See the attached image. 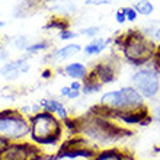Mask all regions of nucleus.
<instances>
[{
    "mask_svg": "<svg viewBox=\"0 0 160 160\" xmlns=\"http://www.w3.org/2000/svg\"><path fill=\"white\" fill-rule=\"evenodd\" d=\"M77 37H79L77 32H74V31H72V29H66V31L58 32V38L61 39V41H72V39L77 38Z\"/></svg>",
    "mask_w": 160,
    "mask_h": 160,
    "instance_id": "obj_24",
    "label": "nucleus"
},
{
    "mask_svg": "<svg viewBox=\"0 0 160 160\" xmlns=\"http://www.w3.org/2000/svg\"><path fill=\"white\" fill-rule=\"evenodd\" d=\"M112 44V38H103V37H98V38L90 39V42H88L83 47V52L88 57H95V55L102 54L108 47Z\"/></svg>",
    "mask_w": 160,
    "mask_h": 160,
    "instance_id": "obj_14",
    "label": "nucleus"
},
{
    "mask_svg": "<svg viewBox=\"0 0 160 160\" xmlns=\"http://www.w3.org/2000/svg\"><path fill=\"white\" fill-rule=\"evenodd\" d=\"M8 144H9V141H8V140H4L3 137H0V150H3V148L6 147Z\"/></svg>",
    "mask_w": 160,
    "mask_h": 160,
    "instance_id": "obj_33",
    "label": "nucleus"
},
{
    "mask_svg": "<svg viewBox=\"0 0 160 160\" xmlns=\"http://www.w3.org/2000/svg\"><path fill=\"white\" fill-rule=\"evenodd\" d=\"M45 29H57L58 32L66 29H70V22L66 19V18H51L50 22L45 25Z\"/></svg>",
    "mask_w": 160,
    "mask_h": 160,
    "instance_id": "obj_17",
    "label": "nucleus"
},
{
    "mask_svg": "<svg viewBox=\"0 0 160 160\" xmlns=\"http://www.w3.org/2000/svg\"><path fill=\"white\" fill-rule=\"evenodd\" d=\"M124 9H125V16L128 22H134L138 18V13L135 12V9L132 6H128V8H124Z\"/></svg>",
    "mask_w": 160,
    "mask_h": 160,
    "instance_id": "obj_25",
    "label": "nucleus"
},
{
    "mask_svg": "<svg viewBox=\"0 0 160 160\" xmlns=\"http://www.w3.org/2000/svg\"><path fill=\"white\" fill-rule=\"evenodd\" d=\"M101 34V28L99 26H88V28H83L77 32V35H82V37H88V38L93 39V38H98Z\"/></svg>",
    "mask_w": 160,
    "mask_h": 160,
    "instance_id": "obj_21",
    "label": "nucleus"
},
{
    "mask_svg": "<svg viewBox=\"0 0 160 160\" xmlns=\"http://www.w3.org/2000/svg\"><path fill=\"white\" fill-rule=\"evenodd\" d=\"M131 86L144 98L154 99L160 92V63L152 58L150 63L135 70L131 76Z\"/></svg>",
    "mask_w": 160,
    "mask_h": 160,
    "instance_id": "obj_5",
    "label": "nucleus"
},
{
    "mask_svg": "<svg viewBox=\"0 0 160 160\" xmlns=\"http://www.w3.org/2000/svg\"><path fill=\"white\" fill-rule=\"evenodd\" d=\"M114 0H86L84 2V4H88V6H101V4H109L112 3Z\"/></svg>",
    "mask_w": 160,
    "mask_h": 160,
    "instance_id": "obj_27",
    "label": "nucleus"
},
{
    "mask_svg": "<svg viewBox=\"0 0 160 160\" xmlns=\"http://www.w3.org/2000/svg\"><path fill=\"white\" fill-rule=\"evenodd\" d=\"M29 141L38 146L45 156L50 147L58 152L64 138L63 121L50 112L41 111L29 118Z\"/></svg>",
    "mask_w": 160,
    "mask_h": 160,
    "instance_id": "obj_2",
    "label": "nucleus"
},
{
    "mask_svg": "<svg viewBox=\"0 0 160 160\" xmlns=\"http://www.w3.org/2000/svg\"><path fill=\"white\" fill-rule=\"evenodd\" d=\"M82 93L83 95H95V93L101 92L102 90V84L98 82L95 77L90 76V73H89V76L82 82Z\"/></svg>",
    "mask_w": 160,
    "mask_h": 160,
    "instance_id": "obj_16",
    "label": "nucleus"
},
{
    "mask_svg": "<svg viewBox=\"0 0 160 160\" xmlns=\"http://www.w3.org/2000/svg\"><path fill=\"white\" fill-rule=\"evenodd\" d=\"M121 160H137V159H135V157L132 156V154H130L128 152H124V153H122Z\"/></svg>",
    "mask_w": 160,
    "mask_h": 160,
    "instance_id": "obj_31",
    "label": "nucleus"
},
{
    "mask_svg": "<svg viewBox=\"0 0 160 160\" xmlns=\"http://www.w3.org/2000/svg\"><path fill=\"white\" fill-rule=\"evenodd\" d=\"M58 72L63 73L66 77H70L72 80H80V82H83V80L89 76L90 68L84 63H82V61H72V63L66 64L63 68H60Z\"/></svg>",
    "mask_w": 160,
    "mask_h": 160,
    "instance_id": "obj_13",
    "label": "nucleus"
},
{
    "mask_svg": "<svg viewBox=\"0 0 160 160\" xmlns=\"http://www.w3.org/2000/svg\"><path fill=\"white\" fill-rule=\"evenodd\" d=\"M132 8L135 9V12L138 13V15H143V16L152 15L153 10H154V6H153V3L150 0H138Z\"/></svg>",
    "mask_w": 160,
    "mask_h": 160,
    "instance_id": "obj_18",
    "label": "nucleus"
},
{
    "mask_svg": "<svg viewBox=\"0 0 160 160\" xmlns=\"http://www.w3.org/2000/svg\"><path fill=\"white\" fill-rule=\"evenodd\" d=\"M115 21L118 22L119 25H122V23H125V22H127V16H125V9H124V8L118 9V10L115 12Z\"/></svg>",
    "mask_w": 160,
    "mask_h": 160,
    "instance_id": "obj_26",
    "label": "nucleus"
},
{
    "mask_svg": "<svg viewBox=\"0 0 160 160\" xmlns=\"http://www.w3.org/2000/svg\"><path fill=\"white\" fill-rule=\"evenodd\" d=\"M28 72H29V64H28L26 57L12 60V61L6 63L3 67L0 68V74L6 80H16L21 74L28 73Z\"/></svg>",
    "mask_w": 160,
    "mask_h": 160,
    "instance_id": "obj_10",
    "label": "nucleus"
},
{
    "mask_svg": "<svg viewBox=\"0 0 160 160\" xmlns=\"http://www.w3.org/2000/svg\"><path fill=\"white\" fill-rule=\"evenodd\" d=\"M124 150L118 147H108L98 150L92 160H121Z\"/></svg>",
    "mask_w": 160,
    "mask_h": 160,
    "instance_id": "obj_15",
    "label": "nucleus"
},
{
    "mask_svg": "<svg viewBox=\"0 0 160 160\" xmlns=\"http://www.w3.org/2000/svg\"><path fill=\"white\" fill-rule=\"evenodd\" d=\"M153 58L160 63V44H157L156 45V51H154V57H153Z\"/></svg>",
    "mask_w": 160,
    "mask_h": 160,
    "instance_id": "obj_32",
    "label": "nucleus"
},
{
    "mask_svg": "<svg viewBox=\"0 0 160 160\" xmlns=\"http://www.w3.org/2000/svg\"><path fill=\"white\" fill-rule=\"evenodd\" d=\"M12 45L19 51H26L28 45H29V42H28L26 37H23V35H16V37H13L12 38Z\"/></svg>",
    "mask_w": 160,
    "mask_h": 160,
    "instance_id": "obj_22",
    "label": "nucleus"
},
{
    "mask_svg": "<svg viewBox=\"0 0 160 160\" xmlns=\"http://www.w3.org/2000/svg\"><path fill=\"white\" fill-rule=\"evenodd\" d=\"M112 44L118 45L122 57L127 63L135 67H143L154 57L156 44L143 35L141 31L130 29L125 34H121L117 38H112Z\"/></svg>",
    "mask_w": 160,
    "mask_h": 160,
    "instance_id": "obj_3",
    "label": "nucleus"
},
{
    "mask_svg": "<svg viewBox=\"0 0 160 160\" xmlns=\"http://www.w3.org/2000/svg\"><path fill=\"white\" fill-rule=\"evenodd\" d=\"M108 118L115 121L119 125H148L153 121L150 109L147 105L137 108V109H128L122 112H111L108 114Z\"/></svg>",
    "mask_w": 160,
    "mask_h": 160,
    "instance_id": "obj_8",
    "label": "nucleus"
},
{
    "mask_svg": "<svg viewBox=\"0 0 160 160\" xmlns=\"http://www.w3.org/2000/svg\"><path fill=\"white\" fill-rule=\"evenodd\" d=\"M0 160H45V154L38 146L26 140L9 143L0 150Z\"/></svg>",
    "mask_w": 160,
    "mask_h": 160,
    "instance_id": "obj_7",
    "label": "nucleus"
},
{
    "mask_svg": "<svg viewBox=\"0 0 160 160\" xmlns=\"http://www.w3.org/2000/svg\"><path fill=\"white\" fill-rule=\"evenodd\" d=\"M60 95H61L63 98H66V99H70V101H73V99H77V98L80 96V92L73 90L70 86H63V88L60 89Z\"/></svg>",
    "mask_w": 160,
    "mask_h": 160,
    "instance_id": "obj_23",
    "label": "nucleus"
},
{
    "mask_svg": "<svg viewBox=\"0 0 160 160\" xmlns=\"http://www.w3.org/2000/svg\"><path fill=\"white\" fill-rule=\"evenodd\" d=\"M68 86H70L73 90H76V92L82 93V86H83V84H82V82H80V80H72V83L68 84Z\"/></svg>",
    "mask_w": 160,
    "mask_h": 160,
    "instance_id": "obj_29",
    "label": "nucleus"
},
{
    "mask_svg": "<svg viewBox=\"0 0 160 160\" xmlns=\"http://www.w3.org/2000/svg\"><path fill=\"white\" fill-rule=\"evenodd\" d=\"M152 118L154 119V121H157V122H160V103H157L154 108L152 109Z\"/></svg>",
    "mask_w": 160,
    "mask_h": 160,
    "instance_id": "obj_28",
    "label": "nucleus"
},
{
    "mask_svg": "<svg viewBox=\"0 0 160 160\" xmlns=\"http://www.w3.org/2000/svg\"><path fill=\"white\" fill-rule=\"evenodd\" d=\"M54 10L58 13H63V15H72L77 10L76 4L72 3V2H67V0H60L58 3L54 6Z\"/></svg>",
    "mask_w": 160,
    "mask_h": 160,
    "instance_id": "obj_19",
    "label": "nucleus"
},
{
    "mask_svg": "<svg viewBox=\"0 0 160 160\" xmlns=\"http://www.w3.org/2000/svg\"><path fill=\"white\" fill-rule=\"evenodd\" d=\"M51 47V44L48 41H38V42H32L28 45L25 52L28 54H39V52H44Z\"/></svg>",
    "mask_w": 160,
    "mask_h": 160,
    "instance_id": "obj_20",
    "label": "nucleus"
},
{
    "mask_svg": "<svg viewBox=\"0 0 160 160\" xmlns=\"http://www.w3.org/2000/svg\"><path fill=\"white\" fill-rule=\"evenodd\" d=\"M0 44H2V37H0Z\"/></svg>",
    "mask_w": 160,
    "mask_h": 160,
    "instance_id": "obj_35",
    "label": "nucleus"
},
{
    "mask_svg": "<svg viewBox=\"0 0 160 160\" xmlns=\"http://www.w3.org/2000/svg\"><path fill=\"white\" fill-rule=\"evenodd\" d=\"M38 103H39L42 111L55 115L60 121H66V119L70 118V112H68L67 106L64 105L61 101H58V99H54V98H44V99L38 101Z\"/></svg>",
    "mask_w": 160,
    "mask_h": 160,
    "instance_id": "obj_12",
    "label": "nucleus"
},
{
    "mask_svg": "<svg viewBox=\"0 0 160 160\" xmlns=\"http://www.w3.org/2000/svg\"><path fill=\"white\" fill-rule=\"evenodd\" d=\"M64 160H67V159H64Z\"/></svg>",
    "mask_w": 160,
    "mask_h": 160,
    "instance_id": "obj_36",
    "label": "nucleus"
},
{
    "mask_svg": "<svg viewBox=\"0 0 160 160\" xmlns=\"http://www.w3.org/2000/svg\"><path fill=\"white\" fill-rule=\"evenodd\" d=\"M29 119L18 109L0 111V137L9 143L26 141L29 138Z\"/></svg>",
    "mask_w": 160,
    "mask_h": 160,
    "instance_id": "obj_6",
    "label": "nucleus"
},
{
    "mask_svg": "<svg viewBox=\"0 0 160 160\" xmlns=\"http://www.w3.org/2000/svg\"><path fill=\"white\" fill-rule=\"evenodd\" d=\"M3 26H4V22H3V21H0V29H2Z\"/></svg>",
    "mask_w": 160,
    "mask_h": 160,
    "instance_id": "obj_34",
    "label": "nucleus"
},
{
    "mask_svg": "<svg viewBox=\"0 0 160 160\" xmlns=\"http://www.w3.org/2000/svg\"><path fill=\"white\" fill-rule=\"evenodd\" d=\"M51 76H52V70H50V68H45V70L41 73L42 79H51Z\"/></svg>",
    "mask_w": 160,
    "mask_h": 160,
    "instance_id": "obj_30",
    "label": "nucleus"
},
{
    "mask_svg": "<svg viewBox=\"0 0 160 160\" xmlns=\"http://www.w3.org/2000/svg\"><path fill=\"white\" fill-rule=\"evenodd\" d=\"M79 135L95 150H101L108 148V146L117 143L122 137L131 135V131L112 119L93 114L90 111V114L79 118Z\"/></svg>",
    "mask_w": 160,
    "mask_h": 160,
    "instance_id": "obj_1",
    "label": "nucleus"
},
{
    "mask_svg": "<svg viewBox=\"0 0 160 160\" xmlns=\"http://www.w3.org/2000/svg\"><path fill=\"white\" fill-rule=\"evenodd\" d=\"M83 51V47L77 44V42H68L66 45L60 47L57 50H54L51 54L47 55V60L54 61V63H61V61H67V60L76 57Z\"/></svg>",
    "mask_w": 160,
    "mask_h": 160,
    "instance_id": "obj_11",
    "label": "nucleus"
},
{
    "mask_svg": "<svg viewBox=\"0 0 160 160\" xmlns=\"http://www.w3.org/2000/svg\"><path fill=\"white\" fill-rule=\"evenodd\" d=\"M117 68L118 66L115 64L114 58L109 57V58L95 64V67L90 68V76L95 77L102 86H105V84L114 83L117 80Z\"/></svg>",
    "mask_w": 160,
    "mask_h": 160,
    "instance_id": "obj_9",
    "label": "nucleus"
},
{
    "mask_svg": "<svg viewBox=\"0 0 160 160\" xmlns=\"http://www.w3.org/2000/svg\"><path fill=\"white\" fill-rule=\"evenodd\" d=\"M99 105L105 109V115L111 112H122L128 109H137L146 105V99L132 86H122L117 90H109L101 96Z\"/></svg>",
    "mask_w": 160,
    "mask_h": 160,
    "instance_id": "obj_4",
    "label": "nucleus"
}]
</instances>
